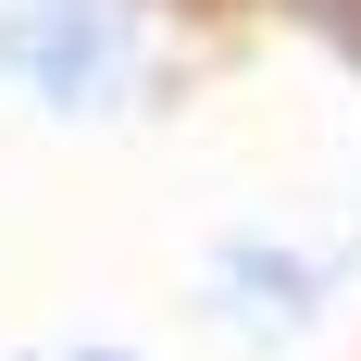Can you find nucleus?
I'll return each instance as SVG.
<instances>
[{
  "instance_id": "nucleus-1",
  "label": "nucleus",
  "mask_w": 361,
  "mask_h": 361,
  "mask_svg": "<svg viewBox=\"0 0 361 361\" xmlns=\"http://www.w3.org/2000/svg\"><path fill=\"white\" fill-rule=\"evenodd\" d=\"M0 63H13V75H37L50 100H100L112 75H125V50H112V25H100V13L50 0V13H13V25H0Z\"/></svg>"
},
{
  "instance_id": "nucleus-2",
  "label": "nucleus",
  "mask_w": 361,
  "mask_h": 361,
  "mask_svg": "<svg viewBox=\"0 0 361 361\" xmlns=\"http://www.w3.org/2000/svg\"><path fill=\"white\" fill-rule=\"evenodd\" d=\"M75 361H125V349H75Z\"/></svg>"
}]
</instances>
